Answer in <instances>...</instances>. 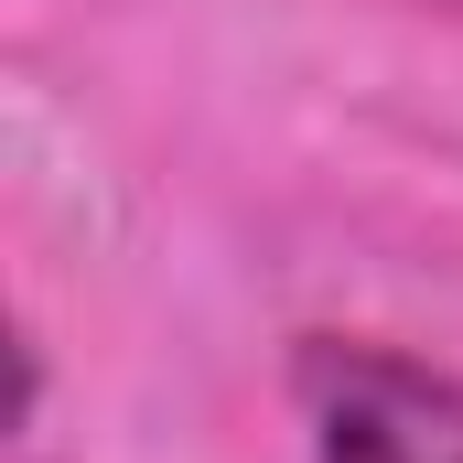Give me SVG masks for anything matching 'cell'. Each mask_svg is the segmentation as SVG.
<instances>
[{
  "mask_svg": "<svg viewBox=\"0 0 463 463\" xmlns=\"http://www.w3.org/2000/svg\"><path fill=\"white\" fill-rule=\"evenodd\" d=\"M291 410L313 463H463V377L377 335H302Z\"/></svg>",
  "mask_w": 463,
  "mask_h": 463,
  "instance_id": "1",
  "label": "cell"
}]
</instances>
